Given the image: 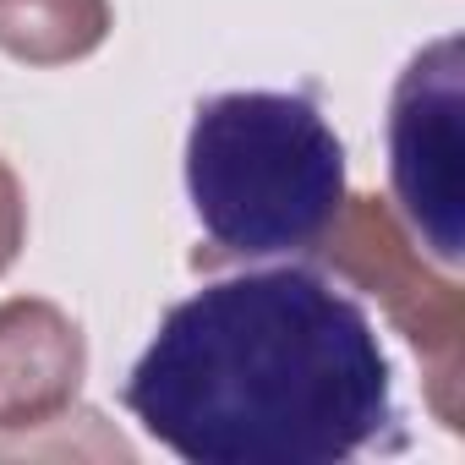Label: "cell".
Returning <instances> with one entry per match:
<instances>
[{"instance_id":"7a4b0ae2","label":"cell","mask_w":465,"mask_h":465,"mask_svg":"<svg viewBox=\"0 0 465 465\" xmlns=\"http://www.w3.org/2000/svg\"><path fill=\"white\" fill-rule=\"evenodd\" d=\"M186 197L208 258L312 252L345 203V143L302 94H213L186 126Z\"/></svg>"},{"instance_id":"8992f818","label":"cell","mask_w":465,"mask_h":465,"mask_svg":"<svg viewBox=\"0 0 465 465\" xmlns=\"http://www.w3.org/2000/svg\"><path fill=\"white\" fill-rule=\"evenodd\" d=\"M110 28H115L110 0H0V55L34 72L99 55Z\"/></svg>"},{"instance_id":"277c9868","label":"cell","mask_w":465,"mask_h":465,"mask_svg":"<svg viewBox=\"0 0 465 465\" xmlns=\"http://www.w3.org/2000/svg\"><path fill=\"white\" fill-rule=\"evenodd\" d=\"M465 50L454 34L416 50L389 94V186L394 213L443 269H460L465 208Z\"/></svg>"},{"instance_id":"6da1fadb","label":"cell","mask_w":465,"mask_h":465,"mask_svg":"<svg viewBox=\"0 0 465 465\" xmlns=\"http://www.w3.org/2000/svg\"><path fill=\"white\" fill-rule=\"evenodd\" d=\"M121 400L186 465H340L394 427L372 318L296 263L175 302Z\"/></svg>"},{"instance_id":"5b68a950","label":"cell","mask_w":465,"mask_h":465,"mask_svg":"<svg viewBox=\"0 0 465 465\" xmlns=\"http://www.w3.org/2000/svg\"><path fill=\"white\" fill-rule=\"evenodd\" d=\"M88 378L83 323L45 302L12 296L0 302V432H34L61 421L77 405Z\"/></svg>"},{"instance_id":"52a82bcc","label":"cell","mask_w":465,"mask_h":465,"mask_svg":"<svg viewBox=\"0 0 465 465\" xmlns=\"http://www.w3.org/2000/svg\"><path fill=\"white\" fill-rule=\"evenodd\" d=\"M28 247V192L17 181V170L0 159V274H6Z\"/></svg>"},{"instance_id":"3957f363","label":"cell","mask_w":465,"mask_h":465,"mask_svg":"<svg viewBox=\"0 0 465 465\" xmlns=\"http://www.w3.org/2000/svg\"><path fill=\"white\" fill-rule=\"evenodd\" d=\"M334 280L367 291L383 318L405 334L427 378V405L449 432H465V291L460 274L432 263L405 230L389 197H351L312 247Z\"/></svg>"}]
</instances>
